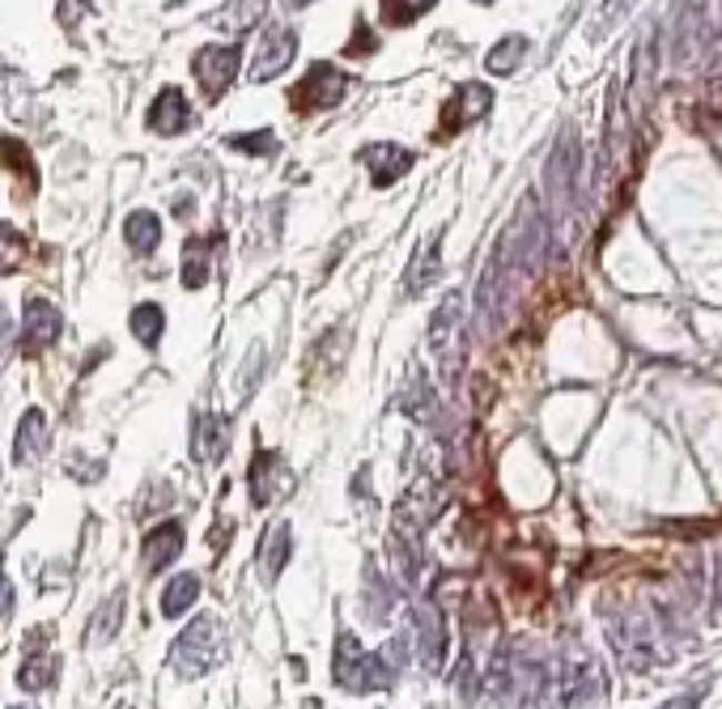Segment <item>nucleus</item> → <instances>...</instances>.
Here are the masks:
<instances>
[{
    "label": "nucleus",
    "instance_id": "e433bc0d",
    "mask_svg": "<svg viewBox=\"0 0 722 709\" xmlns=\"http://www.w3.org/2000/svg\"><path fill=\"white\" fill-rule=\"evenodd\" d=\"M477 4H493V0H477Z\"/></svg>",
    "mask_w": 722,
    "mask_h": 709
},
{
    "label": "nucleus",
    "instance_id": "f3484780",
    "mask_svg": "<svg viewBox=\"0 0 722 709\" xmlns=\"http://www.w3.org/2000/svg\"><path fill=\"white\" fill-rule=\"evenodd\" d=\"M230 450V421L217 412H195L192 421V455L200 463H217Z\"/></svg>",
    "mask_w": 722,
    "mask_h": 709
},
{
    "label": "nucleus",
    "instance_id": "cd10ccee",
    "mask_svg": "<svg viewBox=\"0 0 722 709\" xmlns=\"http://www.w3.org/2000/svg\"><path fill=\"white\" fill-rule=\"evenodd\" d=\"M438 0H379V18L387 26H412L417 18H425Z\"/></svg>",
    "mask_w": 722,
    "mask_h": 709
},
{
    "label": "nucleus",
    "instance_id": "aec40b11",
    "mask_svg": "<svg viewBox=\"0 0 722 709\" xmlns=\"http://www.w3.org/2000/svg\"><path fill=\"white\" fill-rule=\"evenodd\" d=\"M183 284L188 289H200V284H209L213 277V238H188L183 242Z\"/></svg>",
    "mask_w": 722,
    "mask_h": 709
},
{
    "label": "nucleus",
    "instance_id": "39448f33",
    "mask_svg": "<svg viewBox=\"0 0 722 709\" xmlns=\"http://www.w3.org/2000/svg\"><path fill=\"white\" fill-rule=\"evenodd\" d=\"M344 94H349V77L344 72H337L332 64H311V72L293 86V107L298 111H332V107H340L344 102Z\"/></svg>",
    "mask_w": 722,
    "mask_h": 709
},
{
    "label": "nucleus",
    "instance_id": "c85d7f7f",
    "mask_svg": "<svg viewBox=\"0 0 722 709\" xmlns=\"http://www.w3.org/2000/svg\"><path fill=\"white\" fill-rule=\"evenodd\" d=\"M0 166H9L18 179H26L34 188V158L18 137H0Z\"/></svg>",
    "mask_w": 722,
    "mask_h": 709
},
{
    "label": "nucleus",
    "instance_id": "2eb2a0df",
    "mask_svg": "<svg viewBox=\"0 0 722 709\" xmlns=\"http://www.w3.org/2000/svg\"><path fill=\"white\" fill-rule=\"evenodd\" d=\"M179 552H183V522H174V519L158 522V527L144 536V545H141L144 573H162V569H167Z\"/></svg>",
    "mask_w": 722,
    "mask_h": 709
},
{
    "label": "nucleus",
    "instance_id": "9b49d317",
    "mask_svg": "<svg viewBox=\"0 0 722 709\" xmlns=\"http://www.w3.org/2000/svg\"><path fill=\"white\" fill-rule=\"evenodd\" d=\"M293 56H298V34H293L289 26H272L268 39L260 43V51H255V60H251V81H272V77H281V72L293 64Z\"/></svg>",
    "mask_w": 722,
    "mask_h": 709
},
{
    "label": "nucleus",
    "instance_id": "9d476101",
    "mask_svg": "<svg viewBox=\"0 0 722 709\" xmlns=\"http://www.w3.org/2000/svg\"><path fill=\"white\" fill-rule=\"evenodd\" d=\"M489 107H493V90L481 86V81H463L455 94H451V102H447V111H442V137L463 132V128L477 123Z\"/></svg>",
    "mask_w": 722,
    "mask_h": 709
},
{
    "label": "nucleus",
    "instance_id": "6ab92c4d",
    "mask_svg": "<svg viewBox=\"0 0 722 709\" xmlns=\"http://www.w3.org/2000/svg\"><path fill=\"white\" fill-rule=\"evenodd\" d=\"M123 612H128V595L123 591H116L111 599H102L94 620H90V629H86V641H90V646H107V641H116V633L123 629Z\"/></svg>",
    "mask_w": 722,
    "mask_h": 709
},
{
    "label": "nucleus",
    "instance_id": "7c9ffc66",
    "mask_svg": "<svg viewBox=\"0 0 722 709\" xmlns=\"http://www.w3.org/2000/svg\"><path fill=\"white\" fill-rule=\"evenodd\" d=\"M230 149H239V153H260V158H272L281 141H277V132H239V137H230Z\"/></svg>",
    "mask_w": 722,
    "mask_h": 709
},
{
    "label": "nucleus",
    "instance_id": "a878e982",
    "mask_svg": "<svg viewBox=\"0 0 722 709\" xmlns=\"http://www.w3.org/2000/svg\"><path fill=\"white\" fill-rule=\"evenodd\" d=\"M195 599H200V578H195V573H174L167 582V591H162V616H167V620H179Z\"/></svg>",
    "mask_w": 722,
    "mask_h": 709
},
{
    "label": "nucleus",
    "instance_id": "f704fd0d",
    "mask_svg": "<svg viewBox=\"0 0 722 709\" xmlns=\"http://www.w3.org/2000/svg\"><path fill=\"white\" fill-rule=\"evenodd\" d=\"M358 39H365V22H358ZM361 51H370L365 43H358V48H349V56H361Z\"/></svg>",
    "mask_w": 722,
    "mask_h": 709
},
{
    "label": "nucleus",
    "instance_id": "20e7f679",
    "mask_svg": "<svg viewBox=\"0 0 722 709\" xmlns=\"http://www.w3.org/2000/svg\"><path fill=\"white\" fill-rule=\"evenodd\" d=\"M409 633H412V646H417V659L425 671H442V662H447V616L438 612L433 603H417L409 616Z\"/></svg>",
    "mask_w": 722,
    "mask_h": 709
},
{
    "label": "nucleus",
    "instance_id": "bb28decb",
    "mask_svg": "<svg viewBox=\"0 0 722 709\" xmlns=\"http://www.w3.org/2000/svg\"><path fill=\"white\" fill-rule=\"evenodd\" d=\"M128 328H132V336L141 340L144 349H158V340H162V328H167V314H162V307H153V302H141V307L132 310Z\"/></svg>",
    "mask_w": 722,
    "mask_h": 709
},
{
    "label": "nucleus",
    "instance_id": "4be33fe9",
    "mask_svg": "<svg viewBox=\"0 0 722 709\" xmlns=\"http://www.w3.org/2000/svg\"><path fill=\"white\" fill-rule=\"evenodd\" d=\"M528 51H531L528 34H505L502 43L484 56V72H493V77H510L514 69H523Z\"/></svg>",
    "mask_w": 722,
    "mask_h": 709
},
{
    "label": "nucleus",
    "instance_id": "b1692460",
    "mask_svg": "<svg viewBox=\"0 0 722 709\" xmlns=\"http://www.w3.org/2000/svg\"><path fill=\"white\" fill-rule=\"evenodd\" d=\"M289 545H293L289 522H277V527L264 536V552H260V573H264V582H277V578H281V569H285V561H289Z\"/></svg>",
    "mask_w": 722,
    "mask_h": 709
},
{
    "label": "nucleus",
    "instance_id": "c9c22d12",
    "mask_svg": "<svg viewBox=\"0 0 722 709\" xmlns=\"http://www.w3.org/2000/svg\"><path fill=\"white\" fill-rule=\"evenodd\" d=\"M307 4H319V0H285V9H307Z\"/></svg>",
    "mask_w": 722,
    "mask_h": 709
},
{
    "label": "nucleus",
    "instance_id": "0eeeda50",
    "mask_svg": "<svg viewBox=\"0 0 722 709\" xmlns=\"http://www.w3.org/2000/svg\"><path fill=\"white\" fill-rule=\"evenodd\" d=\"M239 60H242V51L230 43H209V48H200L195 51V60H192V72H195V81H200V90L209 98H221L230 86H234V72H239Z\"/></svg>",
    "mask_w": 722,
    "mask_h": 709
},
{
    "label": "nucleus",
    "instance_id": "5701e85b",
    "mask_svg": "<svg viewBox=\"0 0 722 709\" xmlns=\"http://www.w3.org/2000/svg\"><path fill=\"white\" fill-rule=\"evenodd\" d=\"M404 417L421 421V426H430L433 417H438V396H433V387L425 382V375L417 366H412L409 387H404Z\"/></svg>",
    "mask_w": 722,
    "mask_h": 709
},
{
    "label": "nucleus",
    "instance_id": "dca6fc26",
    "mask_svg": "<svg viewBox=\"0 0 722 709\" xmlns=\"http://www.w3.org/2000/svg\"><path fill=\"white\" fill-rule=\"evenodd\" d=\"M438 277H442V242H438V234H430L412 251L409 272H404V298H421Z\"/></svg>",
    "mask_w": 722,
    "mask_h": 709
},
{
    "label": "nucleus",
    "instance_id": "2f4dec72",
    "mask_svg": "<svg viewBox=\"0 0 722 709\" xmlns=\"http://www.w3.org/2000/svg\"><path fill=\"white\" fill-rule=\"evenodd\" d=\"M701 697H705V685H698L689 697H672L668 706H659V709H698L701 706Z\"/></svg>",
    "mask_w": 722,
    "mask_h": 709
},
{
    "label": "nucleus",
    "instance_id": "6e6552de",
    "mask_svg": "<svg viewBox=\"0 0 722 709\" xmlns=\"http://www.w3.org/2000/svg\"><path fill=\"white\" fill-rule=\"evenodd\" d=\"M56 336H60V310H56V302H48V298H30L22 310L18 349H22L26 357H39L43 349L56 344Z\"/></svg>",
    "mask_w": 722,
    "mask_h": 709
},
{
    "label": "nucleus",
    "instance_id": "f03ea898",
    "mask_svg": "<svg viewBox=\"0 0 722 709\" xmlns=\"http://www.w3.org/2000/svg\"><path fill=\"white\" fill-rule=\"evenodd\" d=\"M221 650H225V641H221L217 616H195L192 625L174 638V646H170V667L183 680H195V676H204L209 667L221 662Z\"/></svg>",
    "mask_w": 722,
    "mask_h": 709
},
{
    "label": "nucleus",
    "instance_id": "ddd939ff",
    "mask_svg": "<svg viewBox=\"0 0 722 709\" xmlns=\"http://www.w3.org/2000/svg\"><path fill=\"white\" fill-rule=\"evenodd\" d=\"M192 107H188V98L183 90H174L167 86L162 94L153 98V107H149V132H158V137H179V132H188L192 128Z\"/></svg>",
    "mask_w": 722,
    "mask_h": 709
},
{
    "label": "nucleus",
    "instance_id": "412c9836",
    "mask_svg": "<svg viewBox=\"0 0 722 709\" xmlns=\"http://www.w3.org/2000/svg\"><path fill=\"white\" fill-rule=\"evenodd\" d=\"M123 238H128V247L137 256H153L158 242H162V221H158V213H149V209H137V213H128V221H123Z\"/></svg>",
    "mask_w": 722,
    "mask_h": 709
},
{
    "label": "nucleus",
    "instance_id": "1a4fd4ad",
    "mask_svg": "<svg viewBox=\"0 0 722 709\" xmlns=\"http://www.w3.org/2000/svg\"><path fill=\"white\" fill-rule=\"evenodd\" d=\"M561 692L565 709H586L595 697H603V671L591 655H570L561 662Z\"/></svg>",
    "mask_w": 722,
    "mask_h": 709
},
{
    "label": "nucleus",
    "instance_id": "7ed1b4c3",
    "mask_svg": "<svg viewBox=\"0 0 722 709\" xmlns=\"http://www.w3.org/2000/svg\"><path fill=\"white\" fill-rule=\"evenodd\" d=\"M463 340H468V336H463V298H459V293H447V302L433 310V319H430V353H433V361H438L442 382L459 379L463 353H468Z\"/></svg>",
    "mask_w": 722,
    "mask_h": 709
},
{
    "label": "nucleus",
    "instance_id": "4468645a",
    "mask_svg": "<svg viewBox=\"0 0 722 709\" xmlns=\"http://www.w3.org/2000/svg\"><path fill=\"white\" fill-rule=\"evenodd\" d=\"M43 455H48V412L43 408H26L22 421H18V433H13V463L30 468Z\"/></svg>",
    "mask_w": 722,
    "mask_h": 709
},
{
    "label": "nucleus",
    "instance_id": "4c0bfd02",
    "mask_svg": "<svg viewBox=\"0 0 722 709\" xmlns=\"http://www.w3.org/2000/svg\"><path fill=\"white\" fill-rule=\"evenodd\" d=\"M116 709H132V706H116Z\"/></svg>",
    "mask_w": 722,
    "mask_h": 709
},
{
    "label": "nucleus",
    "instance_id": "f257e3e1",
    "mask_svg": "<svg viewBox=\"0 0 722 709\" xmlns=\"http://www.w3.org/2000/svg\"><path fill=\"white\" fill-rule=\"evenodd\" d=\"M332 676L344 692H383L395 685V655H391V646L370 655V650H361L353 633H340Z\"/></svg>",
    "mask_w": 722,
    "mask_h": 709
},
{
    "label": "nucleus",
    "instance_id": "c756f323",
    "mask_svg": "<svg viewBox=\"0 0 722 709\" xmlns=\"http://www.w3.org/2000/svg\"><path fill=\"white\" fill-rule=\"evenodd\" d=\"M26 260V238L18 226H9V221H0V277H9L13 268H22Z\"/></svg>",
    "mask_w": 722,
    "mask_h": 709
},
{
    "label": "nucleus",
    "instance_id": "393cba45",
    "mask_svg": "<svg viewBox=\"0 0 722 709\" xmlns=\"http://www.w3.org/2000/svg\"><path fill=\"white\" fill-rule=\"evenodd\" d=\"M268 13V0H230L221 13H213V26L225 34H242Z\"/></svg>",
    "mask_w": 722,
    "mask_h": 709
},
{
    "label": "nucleus",
    "instance_id": "423d86ee",
    "mask_svg": "<svg viewBox=\"0 0 722 709\" xmlns=\"http://www.w3.org/2000/svg\"><path fill=\"white\" fill-rule=\"evenodd\" d=\"M247 489H251V506H277L281 497L293 493V472L277 450H255L251 472H247Z\"/></svg>",
    "mask_w": 722,
    "mask_h": 709
},
{
    "label": "nucleus",
    "instance_id": "f8f14e48",
    "mask_svg": "<svg viewBox=\"0 0 722 709\" xmlns=\"http://www.w3.org/2000/svg\"><path fill=\"white\" fill-rule=\"evenodd\" d=\"M361 162L370 166V179L379 183V188H391V183H400L404 174L412 170V149H404V144L395 141H379V144H365L361 149Z\"/></svg>",
    "mask_w": 722,
    "mask_h": 709
},
{
    "label": "nucleus",
    "instance_id": "473e14b6",
    "mask_svg": "<svg viewBox=\"0 0 722 709\" xmlns=\"http://www.w3.org/2000/svg\"><path fill=\"white\" fill-rule=\"evenodd\" d=\"M13 616V582L0 573V620H9Z\"/></svg>",
    "mask_w": 722,
    "mask_h": 709
},
{
    "label": "nucleus",
    "instance_id": "a211bd4d",
    "mask_svg": "<svg viewBox=\"0 0 722 709\" xmlns=\"http://www.w3.org/2000/svg\"><path fill=\"white\" fill-rule=\"evenodd\" d=\"M60 680V655H48V650H26L22 667H18V688L22 692H43Z\"/></svg>",
    "mask_w": 722,
    "mask_h": 709
},
{
    "label": "nucleus",
    "instance_id": "72a5a7b5",
    "mask_svg": "<svg viewBox=\"0 0 722 709\" xmlns=\"http://www.w3.org/2000/svg\"><path fill=\"white\" fill-rule=\"evenodd\" d=\"M86 4H90V0H60V22L72 26V22H77V13H81Z\"/></svg>",
    "mask_w": 722,
    "mask_h": 709
}]
</instances>
